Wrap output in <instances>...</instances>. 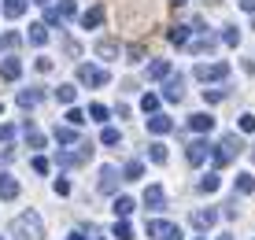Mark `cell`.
I'll list each match as a JSON object with an SVG mask.
<instances>
[{
  "mask_svg": "<svg viewBox=\"0 0 255 240\" xmlns=\"http://www.w3.org/2000/svg\"><path fill=\"white\" fill-rule=\"evenodd\" d=\"M207 152H211V144H207V140H192L185 155H189V163H192V166H200V163L207 159Z\"/></svg>",
  "mask_w": 255,
  "mask_h": 240,
  "instance_id": "cell-10",
  "label": "cell"
},
{
  "mask_svg": "<svg viewBox=\"0 0 255 240\" xmlns=\"http://www.w3.org/2000/svg\"><path fill=\"white\" fill-rule=\"evenodd\" d=\"M237 192H255V177L244 170V174H237Z\"/></svg>",
  "mask_w": 255,
  "mask_h": 240,
  "instance_id": "cell-25",
  "label": "cell"
},
{
  "mask_svg": "<svg viewBox=\"0 0 255 240\" xmlns=\"http://www.w3.org/2000/svg\"><path fill=\"white\" fill-rule=\"evenodd\" d=\"M215 37H211V33H204V37H196V41H192V52H211V48H215Z\"/></svg>",
  "mask_w": 255,
  "mask_h": 240,
  "instance_id": "cell-27",
  "label": "cell"
},
{
  "mask_svg": "<svg viewBox=\"0 0 255 240\" xmlns=\"http://www.w3.org/2000/svg\"><path fill=\"white\" fill-rule=\"evenodd\" d=\"M89 115H93V122H108V108H104V104H93Z\"/></svg>",
  "mask_w": 255,
  "mask_h": 240,
  "instance_id": "cell-33",
  "label": "cell"
},
{
  "mask_svg": "<svg viewBox=\"0 0 255 240\" xmlns=\"http://www.w3.org/2000/svg\"><path fill=\"white\" fill-rule=\"evenodd\" d=\"M0 240H4V237H0Z\"/></svg>",
  "mask_w": 255,
  "mask_h": 240,
  "instance_id": "cell-51",
  "label": "cell"
},
{
  "mask_svg": "<svg viewBox=\"0 0 255 240\" xmlns=\"http://www.w3.org/2000/svg\"><path fill=\"white\" fill-rule=\"evenodd\" d=\"M52 189H56V196H67V192H70V181H63V177H59V181L52 185Z\"/></svg>",
  "mask_w": 255,
  "mask_h": 240,
  "instance_id": "cell-41",
  "label": "cell"
},
{
  "mask_svg": "<svg viewBox=\"0 0 255 240\" xmlns=\"http://www.w3.org/2000/svg\"><path fill=\"white\" fill-rule=\"evenodd\" d=\"M67 240H85V237H82V233H70V237H67Z\"/></svg>",
  "mask_w": 255,
  "mask_h": 240,
  "instance_id": "cell-45",
  "label": "cell"
},
{
  "mask_svg": "<svg viewBox=\"0 0 255 240\" xmlns=\"http://www.w3.org/2000/svg\"><path fill=\"white\" fill-rule=\"evenodd\" d=\"M200 192H218V174H204L200 177Z\"/></svg>",
  "mask_w": 255,
  "mask_h": 240,
  "instance_id": "cell-28",
  "label": "cell"
},
{
  "mask_svg": "<svg viewBox=\"0 0 255 240\" xmlns=\"http://www.w3.org/2000/svg\"><path fill=\"white\" fill-rule=\"evenodd\" d=\"M11 137H15V129L7 126V122H0V144H7V140H11Z\"/></svg>",
  "mask_w": 255,
  "mask_h": 240,
  "instance_id": "cell-38",
  "label": "cell"
},
{
  "mask_svg": "<svg viewBox=\"0 0 255 240\" xmlns=\"http://www.w3.org/2000/svg\"><path fill=\"white\" fill-rule=\"evenodd\" d=\"M119 189V170L115 166H100V192H115Z\"/></svg>",
  "mask_w": 255,
  "mask_h": 240,
  "instance_id": "cell-9",
  "label": "cell"
},
{
  "mask_svg": "<svg viewBox=\"0 0 255 240\" xmlns=\"http://www.w3.org/2000/svg\"><path fill=\"white\" fill-rule=\"evenodd\" d=\"M241 7H244V11H252V15H255V0H241Z\"/></svg>",
  "mask_w": 255,
  "mask_h": 240,
  "instance_id": "cell-44",
  "label": "cell"
},
{
  "mask_svg": "<svg viewBox=\"0 0 255 240\" xmlns=\"http://www.w3.org/2000/svg\"><path fill=\"white\" fill-rule=\"evenodd\" d=\"M163 203H166V192L159 189V185H148V189H144V207H152V211H159V207H163Z\"/></svg>",
  "mask_w": 255,
  "mask_h": 240,
  "instance_id": "cell-11",
  "label": "cell"
},
{
  "mask_svg": "<svg viewBox=\"0 0 255 240\" xmlns=\"http://www.w3.org/2000/svg\"><path fill=\"white\" fill-rule=\"evenodd\" d=\"M100 140H104V144H119V140H122V133H119L115 126H104V133H100Z\"/></svg>",
  "mask_w": 255,
  "mask_h": 240,
  "instance_id": "cell-30",
  "label": "cell"
},
{
  "mask_svg": "<svg viewBox=\"0 0 255 240\" xmlns=\"http://www.w3.org/2000/svg\"><path fill=\"white\" fill-rule=\"evenodd\" d=\"M93 240H104V237H100V233H93Z\"/></svg>",
  "mask_w": 255,
  "mask_h": 240,
  "instance_id": "cell-46",
  "label": "cell"
},
{
  "mask_svg": "<svg viewBox=\"0 0 255 240\" xmlns=\"http://www.w3.org/2000/svg\"><path fill=\"white\" fill-rule=\"evenodd\" d=\"M67 122H70V126H82V122H85V115L78 111V108H70V111H67Z\"/></svg>",
  "mask_w": 255,
  "mask_h": 240,
  "instance_id": "cell-35",
  "label": "cell"
},
{
  "mask_svg": "<svg viewBox=\"0 0 255 240\" xmlns=\"http://www.w3.org/2000/svg\"><path fill=\"white\" fill-rule=\"evenodd\" d=\"M148 159H152V163H166V144H159V140L148 144Z\"/></svg>",
  "mask_w": 255,
  "mask_h": 240,
  "instance_id": "cell-26",
  "label": "cell"
},
{
  "mask_svg": "<svg viewBox=\"0 0 255 240\" xmlns=\"http://www.w3.org/2000/svg\"><path fill=\"white\" fill-rule=\"evenodd\" d=\"M222 41H226V44H237V41H241V33H237V30H233V26H230V30H226V33H222Z\"/></svg>",
  "mask_w": 255,
  "mask_h": 240,
  "instance_id": "cell-42",
  "label": "cell"
},
{
  "mask_svg": "<svg viewBox=\"0 0 255 240\" xmlns=\"http://www.w3.org/2000/svg\"><path fill=\"white\" fill-rule=\"evenodd\" d=\"M170 4H185V0H170Z\"/></svg>",
  "mask_w": 255,
  "mask_h": 240,
  "instance_id": "cell-47",
  "label": "cell"
},
{
  "mask_svg": "<svg viewBox=\"0 0 255 240\" xmlns=\"http://www.w3.org/2000/svg\"><path fill=\"white\" fill-rule=\"evenodd\" d=\"M215 222H218V211H215V207H200V211H192V226H196L200 233H207Z\"/></svg>",
  "mask_w": 255,
  "mask_h": 240,
  "instance_id": "cell-6",
  "label": "cell"
},
{
  "mask_svg": "<svg viewBox=\"0 0 255 240\" xmlns=\"http://www.w3.org/2000/svg\"><path fill=\"white\" fill-rule=\"evenodd\" d=\"M37 70H41V74H48V70H52V59L41 56V59H37Z\"/></svg>",
  "mask_w": 255,
  "mask_h": 240,
  "instance_id": "cell-43",
  "label": "cell"
},
{
  "mask_svg": "<svg viewBox=\"0 0 255 240\" xmlns=\"http://www.w3.org/2000/svg\"><path fill=\"white\" fill-rule=\"evenodd\" d=\"M30 41H33V44H45V41H48V30H45L41 22H37V26H30Z\"/></svg>",
  "mask_w": 255,
  "mask_h": 240,
  "instance_id": "cell-31",
  "label": "cell"
},
{
  "mask_svg": "<svg viewBox=\"0 0 255 240\" xmlns=\"http://www.w3.org/2000/svg\"><path fill=\"white\" fill-rule=\"evenodd\" d=\"M19 74H22V63H19V59H4V63H0V78H4V82H15Z\"/></svg>",
  "mask_w": 255,
  "mask_h": 240,
  "instance_id": "cell-14",
  "label": "cell"
},
{
  "mask_svg": "<svg viewBox=\"0 0 255 240\" xmlns=\"http://www.w3.org/2000/svg\"><path fill=\"white\" fill-rule=\"evenodd\" d=\"M241 129L244 133H255V115H241Z\"/></svg>",
  "mask_w": 255,
  "mask_h": 240,
  "instance_id": "cell-36",
  "label": "cell"
},
{
  "mask_svg": "<svg viewBox=\"0 0 255 240\" xmlns=\"http://www.w3.org/2000/svg\"><path fill=\"white\" fill-rule=\"evenodd\" d=\"M133 207H137V203L129 200V196H119V200H115V207H111V211H115V218H129V215H133Z\"/></svg>",
  "mask_w": 255,
  "mask_h": 240,
  "instance_id": "cell-16",
  "label": "cell"
},
{
  "mask_svg": "<svg viewBox=\"0 0 255 240\" xmlns=\"http://www.w3.org/2000/svg\"><path fill=\"white\" fill-rule=\"evenodd\" d=\"M74 96H78L74 85H59V89H56V100H59V104H74Z\"/></svg>",
  "mask_w": 255,
  "mask_h": 240,
  "instance_id": "cell-24",
  "label": "cell"
},
{
  "mask_svg": "<svg viewBox=\"0 0 255 240\" xmlns=\"http://www.w3.org/2000/svg\"><path fill=\"white\" fill-rule=\"evenodd\" d=\"M252 159H255V152H252Z\"/></svg>",
  "mask_w": 255,
  "mask_h": 240,
  "instance_id": "cell-50",
  "label": "cell"
},
{
  "mask_svg": "<svg viewBox=\"0 0 255 240\" xmlns=\"http://www.w3.org/2000/svg\"><path fill=\"white\" fill-rule=\"evenodd\" d=\"M59 15L70 19V15H74V0H63V4H59Z\"/></svg>",
  "mask_w": 255,
  "mask_h": 240,
  "instance_id": "cell-40",
  "label": "cell"
},
{
  "mask_svg": "<svg viewBox=\"0 0 255 240\" xmlns=\"http://www.w3.org/2000/svg\"><path fill=\"white\" fill-rule=\"evenodd\" d=\"M96 56H100V59H115L119 56V44L115 41H100V44H96Z\"/></svg>",
  "mask_w": 255,
  "mask_h": 240,
  "instance_id": "cell-20",
  "label": "cell"
},
{
  "mask_svg": "<svg viewBox=\"0 0 255 240\" xmlns=\"http://www.w3.org/2000/svg\"><path fill=\"white\" fill-rule=\"evenodd\" d=\"M140 174H144V166H140L137 159H133V163H126V170H122V177H126V181H137Z\"/></svg>",
  "mask_w": 255,
  "mask_h": 240,
  "instance_id": "cell-29",
  "label": "cell"
},
{
  "mask_svg": "<svg viewBox=\"0 0 255 240\" xmlns=\"http://www.w3.org/2000/svg\"><path fill=\"white\" fill-rule=\"evenodd\" d=\"M140 108H144V115H152L155 108H159V96H155V93H144V100H140Z\"/></svg>",
  "mask_w": 255,
  "mask_h": 240,
  "instance_id": "cell-32",
  "label": "cell"
},
{
  "mask_svg": "<svg viewBox=\"0 0 255 240\" xmlns=\"http://www.w3.org/2000/svg\"><path fill=\"white\" fill-rule=\"evenodd\" d=\"M37 100H41V93H37V89H22V93H19V108H33Z\"/></svg>",
  "mask_w": 255,
  "mask_h": 240,
  "instance_id": "cell-22",
  "label": "cell"
},
{
  "mask_svg": "<svg viewBox=\"0 0 255 240\" xmlns=\"http://www.w3.org/2000/svg\"><path fill=\"white\" fill-rule=\"evenodd\" d=\"M166 37H170V44H189V26H174Z\"/></svg>",
  "mask_w": 255,
  "mask_h": 240,
  "instance_id": "cell-23",
  "label": "cell"
},
{
  "mask_svg": "<svg viewBox=\"0 0 255 240\" xmlns=\"http://www.w3.org/2000/svg\"><path fill=\"white\" fill-rule=\"evenodd\" d=\"M11 237L15 240H45V222H41L37 211H26L11 222Z\"/></svg>",
  "mask_w": 255,
  "mask_h": 240,
  "instance_id": "cell-1",
  "label": "cell"
},
{
  "mask_svg": "<svg viewBox=\"0 0 255 240\" xmlns=\"http://www.w3.org/2000/svg\"><path fill=\"white\" fill-rule=\"evenodd\" d=\"M218 240H233V237H218Z\"/></svg>",
  "mask_w": 255,
  "mask_h": 240,
  "instance_id": "cell-49",
  "label": "cell"
},
{
  "mask_svg": "<svg viewBox=\"0 0 255 240\" xmlns=\"http://www.w3.org/2000/svg\"><path fill=\"white\" fill-rule=\"evenodd\" d=\"M174 129V122L166 119V115H152L148 119V133H155V137H163V133H170Z\"/></svg>",
  "mask_w": 255,
  "mask_h": 240,
  "instance_id": "cell-12",
  "label": "cell"
},
{
  "mask_svg": "<svg viewBox=\"0 0 255 240\" xmlns=\"http://www.w3.org/2000/svg\"><path fill=\"white\" fill-rule=\"evenodd\" d=\"M56 140L59 144H78V126H56Z\"/></svg>",
  "mask_w": 255,
  "mask_h": 240,
  "instance_id": "cell-17",
  "label": "cell"
},
{
  "mask_svg": "<svg viewBox=\"0 0 255 240\" xmlns=\"http://www.w3.org/2000/svg\"><path fill=\"white\" fill-rule=\"evenodd\" d=\"M144 74H148V82H159V78H170V59H152Z\"/></svg>",
  "mask_w": 255,
  "mask_h": 240,
  "instance_id": "cell-8",
  "label": "cell"
},
{
  "mask_svg": "<svg viewBox=\"0 0 255 240\" xmlns=\"http://www.w3.org/2000/svg\"><path fill=\"white\" fill-rule=\"evenodd\" d=\"M19 196V181L11 174H0V200H15Z\"/></svg>",
  "mask_w": 255,
  "mask_h": 240,
  "instance_id": "cell-13",
  "label": "cell"
},
{
  "mask_svg": "<svg viewBox=\"0 0 255 240\" xmlns=\"http://www.w3.org/2000/svg\"><path fill=\"white\" fill-rule=\"evenodd\" d=\"M189 126L196 129V133H211V129H215V119H211V115H192Z\"/></svg>",
  "mask_w": 255,
  "mask_h": 240,
  "instance_id": "cell-15",
  "label": "cell"
},
{
  "mask_svg": "<svg viewBox=\"0 0 255 240\" xmlns=\"http://www.w3.org/2000/svg\"><path fill=\"white\" fill-rule=\"evenodd\" d=\"M22 11H26V0H4V15L7 19H19Z\"/></svg>",
  "mask_w": 255,
  "mask_h": 240,
  "instance_id": "cell-21",
  "label": "cell"
},
{
  "mask_svg": "<svg viewBox=\"0 0 255 240\" xmlns=\"http://www.w3.org/2000/svg\"><path fill=\"white\" fill-rule=\"evenodd\" d=\"M104 22V7H89V11L82 15V26L85 30H93V26H100Z\"/></svg>",
  "mask_w": 255,
  "mask_h": 240,
  "instance_id": "cell-18",
  "label": "cell"
},
{
  "mask_svg": "<svg viewBox=\"0 0 255 240\" xmlns=\"http://www.w3.org/2000/svg\"><path fill=\"white\" fill-rule=\"evenodd\" d=\"M204 100H207V104H218V100H226V89H211V93L204 89Z\"/></svg>",
  "mask_w": 255,
  "mask_h": 240,
  "instance_id": "cell-34",
  "label": "cell"
},
{
  "mask_svg": "<svg viewBox=\"0 0 255 240\" xmlns=\"http://www.w3.org/2000/svg\"><path fill=\"white\" fill-rule=\"evenodd\" d=\"M78 82H82V85H93V89H100V85H108V82H111V74H108V70H100V67L82 63V67H78Z\"/></svg>",
  "mask_w": 255,
  "mask_h": 240,
  "instance_id": "cell-3",
  "label": "cell"
},
{
  "mask_svg": "<svg viewBox=\"0 0 255 240\" xmlns=\"http://www.w3.org/2000/svg\"><path fill=\"white\" fill-rule=\"evenodd\" d=\"M33 4H48V0H33Z\"/></svg>",
  "mask_w": 255,
  "mask_h": 240,
  "instance_id": "cell-48",
  "label": "cell"
},
{
  "mask_svg": "<svg viewBox=\"0 0 255 240\" xmlns=\"http://www.w3.org/2000/svg\"><path fill=\"white\" fill-rule=\"evenodd\" d=\"M15 44H19V33H4L0 37V48H15Z\"/></svg>",
  "mask_w": 255,
  "mask_h": 240,
  "instance_id": "cell-37",
  "label": "cell"
},
{
  "mask_svg": "<svg viewBox=\"0 0 255 240\" xmlns=\"http://www.w3.org/2000/svg\"><path fill=\"white\" fill-rule=\"evenodd\" d=\"M111 237H119V240H133V226H129L126 218H119V222H115V229H111Z\"/></svg>",
  "mask_w": 255,
  "mask_h": 240,
  "instance_id": "cell-19",
  "label": "cell"
},
{
  "mask_svg": "<svg viewBox=\"0 0 255 240\" xmlns=\"http://www.w3.org/2000/svg\"><path fill=\"white\" fill-rule=\"evenodd\" d=\"M241 137H237V133H226L222 140H218V148H215V163L218 166H226V163H233L237 155H241Z\"/></svg>",
  "mask_w": 255,
  "mask_h": 240,
  "instance_id": "cell-2",
  "label": "cell"
},
{
  "mask_svg": "<svg viewBox=\"0 0 255 240\" xmlns=\"http://www.w3.org/2000/svg\"><path fill=\"white\" fill-rule=\"evenodd\" d=\"M230 74V63H200L196 67V78L200 82H222Z\"/></svg>",
  "mask_w": 255,
  "mask_h": 240,
  "instance_id": "cell-4",
  "label": "cell"
},
{
  "mask_svg": "<svg viewBox=\"0 0 255 240\" xmlns=\"http://www.w3.org/2000/svg\"><path fill=\"white\" fill-rule=\"evenodd\" d=\"M148 237H159V240H181V229L170 226V222H148Z\"/></svg>",
  "mask_w": 255,
  "mask_h": 240,
  "instance_id": "cell-5",
  "label": "cell"
},
{
  "mask_svg": "<svg viewBox=\"0 0 255 240\" xmlns=\"http://www.w3.org/2000/svg\"><path fill=\"white\" fill-rule=\"evenodd\" d=\"M181 96H185V78L170 74V78H166V85H163V100H181Z\"/></svg>",
  "mask_w": 255,
  "mask_h": 240,
  "instance_id": "cell-7",
  "label": "cell"
},
{
  "mask_svg": "<svg viewBox=\"0 0 255 240\" xmlns=\"http://www.w3.org/2000/svg\"><path fill=\"white\" fill-rule=\"evenodd\" d=\"M33 170H37V174H48V159H45V155H33Z\"/></svg>",
  "mask_w": 255,
  "mask_h": 240,
  "instance_id": "cell-39",
  "label": "cell"
}]
</instances>
